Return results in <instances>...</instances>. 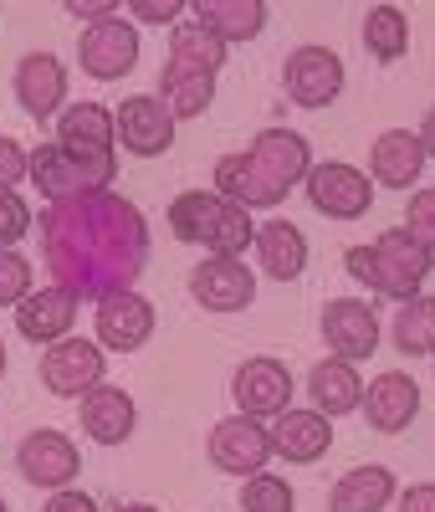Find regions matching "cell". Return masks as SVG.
<instances>
[{"label":"cell","instance_id":"d4e9b609","mask_svg":"<svg viewBox=\"0 0 435 512\" xmlns=\"http://www.w3.org/2000/svg\"><path fill=\"white\" fill-rule=\"evenodd\" d=\"M251 154L267 164V175H277L287 190L308 180V169L318 164V159H313V144L302 139L297 128H277V123H272V128H261V134L251 139Z\"/></svg>","mask_w":435,"mask_h":512},{"label":"cell","instance_id":"f35d334b","mask_svg":"<svg viewBox=\"0 0 435 512\" xmlns=\"http://www.w3.org/2000/svg\"><path fill=\"white\" fill-rule=\"evenodd\" d=\"M26 159H31V149H21L11 134H0V190L26 185Z\"/></svg>","mask_w":435,"mask_h":512},{"label":"cell","instance_id":"e0dca14e","mask_svg":"<svg viewBox=\"0 0 435 512\" xmlns=\"http://www.w3.org/2000/svg\"><path fill=\"white\" fill-rule=\"evenodd\" d=\"M16 313V333L26 338V344H57V338H67L77 328V313H82V297H72L67 287L47 282V287H31L21 303L11 308Z\"/></svg>","mask_w":435,"mask_h":512},{"label":"cell","instance_id":"7c38bea8","mask_svg":"<svg viewBox=\"0 0 435 512\" xmlns=\"http://www.w3.org/2000/svg\"><path fill=\"white\" fill-rule=\"evenodd\" d=\"M174 113L164 108L159 93H134V98H123L113 108V139L123 154H134V159H159L174 149Z\"/></svg>","mask_w":435,"mask_h":512},{"label":"cell","instance_id":"484cf974","mask_svg":"<svg viewBox=\"0 0 435 512\" xmlns=\"http://www.w3.org/2000/svg\"><path fill=\"white\" fill-rule=\"evenodd\" d=\"M226 57H231V47H226V41L215 36L205 21H174V26H169V57H164V67L215 72V77H221Z\"/></svg>","mask_w":435,"mask_h":512},{"label":"cell","instance_id":"1f68e13d","mask_svg":"<svg viewBox=\"0 0 435 512\" xmlns=\"http://www.w3.org/2000/svg\"><path fill=\"white\" fill-rule=\"evenodd\" d=\"M215 200H221L215 190H180V195L169 200V236L180 241V246H200Z\"/></svg>","mask_w":435,"mask_h":512},{"label":"cell","instance_id":"f1b7e54d","mask_svg":"<svg viewBox=\"0 0 435 512\" xmlns=\"http://www.w3.org/2000/svg\"><path fill=\"white\" fill-rule=\"evenodd\" d=\"M159 98L174 113V123L205 118L215 103V72H185V67H164L159 72Z\"/></svg>","mask_w":435,"mask_h":512},{"label":"cell","instance_id":"9a60e30c","mask_svg":"<svg viewBox=\"0 0 435 512\" xmlns=\"http://www.w3.org/2000/svg\"><path fill=\"white\" fill-rule=\"evenodd\" d=\"M210 190L226 195V200H236V205H246V210H277V205L292 195L277 175H267V164H261L251 149H236V154L215 159Z\"/></svg>","mask_w":435,"mask_h":512},{"label":"cell","instance_id":"ba28073f","mask_svg":"<svg viewBox=\"0 0 435 512\" xmlns=\"http://www.w3.org/2000/svg\"><path fill=\"white\" fill-rule=\"evenodd\" d=\"M343 82H348L343 57H338L333 47H323V41L292 47L287 62H282V93H287V103H297V108H313V113H318V108L338 103Z\"/></svg>","mask_w":435,"mask_h":512},{"label":"cell","instance_id":"3957f363","mask_svg":"<svg viewBox=\"0 0 435 512\" xmlns=\"http://www.w3.org/2000/svg\"><path fill=\"white\" fill-rule=\"evenodd\" d=\"M26 180L36 185V195L47 205L113 190V180H118V149H67V144L47 139V144L31 149Z\"/></svg>","mask_w":435,"mask_h":512},{"label":"cell","instance_id":"ac0fdd59","mask_svg":"<svg viewBox=\"0 0 435 512\" xmlns=\"http://www.w3.org/2000/svg\"><path fill=\"white\" fill-rule=\"evenodd\" d=\"M364 420H369V431L379 436H400L415 425L420 415V384L405 374V369H384L374 379H364Z\"/></svg>","mask_w":435,"mask_h":512},{"label":"cell","instance_id":"6da1fadb","mask_svg":"<svg viewBox=\"0 0 435 512\" xmlns=\"http://www.w3.org/2000/svg\"><path fill=\"white\" fill-rule=\"evenodd\" d=\"M36 236L47 256V282L67 287L72 297H93V303L108 292L139 287L149 267V221L118 190L47 205Z\"/></svg>","mask_w":435,"mask_h":512},{"label":"cell","instance_id":"52a82bcc","mask_svg":"<svg viewBox=\"0 0 435 512\" xmlns=\"http://www.w3.org/2000/svg\"><path fill=\"white\" fill-rule=\"evenodd\" d=\"M302 190H308V205L318 210V216H328V221H364L369 205H374L369 169L348 164V159H323V164H313L308 180H302Z\"/></svg>","mask_w":435,"mask_h":512},{"label":"cell","instance_id":"9c48e42d","mask_svg":"<svg viewBox=\"0 0 435 512\" xmlns=\"http://www.w3.org/2000/svg\"><path fill=\"white\" fill-rule=\"evenodd\" d=\"M154 328H159V313H154V303L139 287L108 292V297H98V308H93V338L108 354H139L154 338Z\"/></svg>","mask_w":435,"mask_h":512},{"label":"cell","instance_id":"5bb4252c","mask_svg":"<svg viewBox=\"0 0 435 512\" xmlns=\"http://www.w3.org/2000/svg\"><path fill=\"white\" fill-rule=\"evenodd\" d=\"M231 400H236V410L251 415V420L282 415V410L292 405V369H287L282 359H272V354L241 359L236 374H231Z\"/></svg>","mask_w":435,"mask_h":512},{"label":"cell","instance_id":"f546056e","mask_svg":"<svg viewBox=\"0 0 435 512\" xmlns=\"http://www.w3.org/2000/svg\"><path fill=\"white\" fill-rule=\"evenodd\" d=\"M389 338H395V349L405 359H430L435 354V297L415 292L410 303H400L395 318H389Z\"/></svg>","mask_w":435,"mask_h":512},{"label":"cell","instance_id":"c3c4849f","mask_svg":"<svg viewBox=\"0 0 435 512\" xmlns=\"http://www.w3.org/2000/svg\"><path fill=\"white\" fill-rule=\"evenodd\" d=\"M430 359H435V354H430Z\"/></svg>","mask_w":435,"mask_h":512},{"label":"cell","instance_id":"7dc6e473","mask_svg":"<svg viewBox=\"0 0 435 512\" xmlns=\"http://www.w3.org/2000/svg\"><path fill=\"white\" fill-rule=\"evenodd\" d=\"M0 512H11V502H6V492H0Z\"/></svg>","mask_w":435,"mask_h":512},{"label":"cell","instance_id":"bcb514c9","mask_svg":"<svg viewBox=\"0 0 435 512\" xmlns=\"http://www.w3.org/2000/svg\"><path fill=\"white\" fill-rule=\"evenodd\" d=\"M6 369H11V354H6V338H0V379H6Z\"/></svg>","mask_w":435,"mask_h":512},{"label":"cell","instance_id":"4dcf8cb0","mask_svg":"<svg viewBox=\"0 0 435 512\" xmlns=\"http://www.w3.org/2000/svg\"><path fill=\"white\" fill-rule=\"evenodd\" d=\"M359 36H364V52H369L374 62H400V57L410 52V16L384 0V6L364 11Z\"/></svg>","mask_w":435,"mask_h":512},{"label":"cell","instance_id":"ab89813d","mask_svg":"<svg viewBox=\"0 0 435 512\" xmlns=\"http://www.w3.org/2000/svg\"><path fill=\"white\" fill-rule=\"evenodd\" d=\"M41 512H103L93 492L82 487H62V492H47V502H41Z\"/></svg>","mask_w":435,"mask_h":512},{"label":"cell","instance_id":"cb8c5ba5","mask_svg":"<svg viewBox=\"0 0 435 512\" xmlns=\"http://www.w3.org/2000/svg\"><path fill=\"white\" fill-rule=\"evenodd\" d=\"M400 497V482L389 466H354L328 492V512H384Z\"/></svg>","mask_w":435,"mask_h":512},{"label":"cell","instance_id":"ee69618b","mask_svg":"<svg viewBox=\"0 0 435 512\" xmlns=\"http://www.w3.org/2000/svg\"><path fill=\"white\" fill-rule=\"evenodd\" d=\"M226 0H190V11H195V21H210L215 11H221Z\"/></svg>","mask_w":435,"mask_h":512},{"label":"cell","instance_id":"30bf717a","mask_svg":"<svg viewBox=\"0 0 435 512\" xmlns=\"http://www.w3.org/2000/svg\"><path fill=\"white\" fill-rule=\"evenodd\" d=\"M318 333H323L328 354L348 359V364L374 359V349L384 344V323H379L374 303H364V297H333V303H323Z\"/></svg>","mask_w":435,"mask_h":512},{"label":"cell","instance_id":"7402d4cb","mask_svg":"<svg viewBox=\"0 0 435 512\" xmlns=\"http://www.w3.org/2000/svg\"><path fill=\"white\" fill-rule=\"evenodd\" d=\"M251 251H256V267L272 282H297L302 272H308V236H302V226L287 221V216L261 221Z\"/></svg>","mask_w":435,"mask_h":512},{"label":"cell","instance_id":"e575fe53","mask_svg":"<svg viewBox=\"0 0 435 512\" xmlns=\"http://www.w3.org/2000/svg\"><path fill=\"white\" fill-rule=\"evenodd\" d=\"M31 287H36L31 256H21L16 246H0V308H16Z\"/></svg>","mask_w":435,"mask_h":512},{"label":"cell","instance_id":"4316f807","mask_svg":"<svg viewBox=\"0 0 435 512\" xmlns=\"http://www.w3.org/2000/svg\"><path fill=\"white\" fill-rule=\"evenodd\" d=\"M57 144L67 149H118L113 139V108L98 103V98H82V103H67L57 113Z\"/></svg>","mask_w":435,"mask_h":512},{"label":"cell","instance_id":"2e32d148","mask_svg":"<svg viewBox=\"0 0 435 512\" xmlns=\"http://www.w3.org/2000/svg\"><path fill=\"white\" fill-rule=\"evenodd\" d=\"M11 93L26 118L47 123L67 108V62L57 52H26L11 72Z\"/></svg>","mask_w":435,"mask_h":512},{"label":"cell","instance_id":"44dd1931","mask_svg":"<svg viewBox=\"0 0 435 512\" xmlns=\"http://www.w3.org/2000/svg\"><path fill=\"white\" fill-rule=\"evenodd\" d=\"M425 144L415 128H384L369 144V180L384 190H415L425 175Z\"/></svg>","mask_w":435,"mask_h":512},{"label":"cell","instance_id":"4fadbf2b","mask_svg":"<svg viewBox=\"0 0 435 512\" xmlns=\"http://www.w3.org/2000/svg\"><path fill=\"white\" fill-rule=\"evenodd\" d=\"M190 297L215 318L246 313L256 303V272L241 256H200L190 267Z\"/></svg>","mask_w":435,"mask_h":512},{"label":"cell","instance_id":"7a4b0ae2","mask_svg":"<svg viewBox=\"0 0 435 512\" xmlns=\"http://www.w3.org/2000/svg\"><path fill=\"white\" fill-rule=\"evenodd\" d=\"M343 267L364 292L389 297V303H410V297L425 287V277L435 272V251L425 241H415L405 226H389L364 246H348Z\"/></svg>","mask_w":435,"mask_h":512},{"label":"cell","instance_id":"836d02e7","mask_svg":"<svg viewBox=\"0 0 435 512\" xmlns=\"http://www.w3.org/2000/svg\"><path fill=\"white\" fill-rule=\"evenodd\" d=\"M236 502H241V512H297V492H292V482L277 477V472L246 477Z\"/></svg>","mask_w":435,"mask_h":512},{"label":"cell","instance_id":"5b68a950","mask_svg":"<svg viewBox=\"0 0 435 512\" xmlns=\"http://www.w3.org/2000/svg\"><path fill=\"white\" fill-rule=\"evenodd\" d=\"M139 21L128 16H103V21H87L77 36V67L93 77V82H123L128 72L139 67Z\"/></svg>","mask_w":435,"mask_h":512},{"label":"cell","instance_id":"b9f144b4","mask_svg":"<svg viewBox=\"0 0 435 512\" xmlns=\"http://www.w3.org/2000/svg\"><path fill=\"white\" fill-rule=\"evenodd\" d=\"M395 507H400V512H435V482H415V487H405V492L395 497Z\"/></svg>","mask_w":435,"mask_h":512},{"label":"cell","instance_id":"60d3db41","mask_svg":"<svg viewBox=\"0 0 435 512\" xmlns=\"http://www.w3.org/2000/svg\"><path fill=\"white\" fill-rule=\"evenodd\" d=\"M118 6H123V0H62V11L77 16L82 26L87 21H103V16H118Z\"/></svg>","mask_w":435,"mask_h":512},{"label":"cell","instance_id":"d6986e66","mask_svg":"<svg viewBox=\"0 0 435 512\" xmlns=\"http://www.w3.org/2000/svg\"><path fill=\"white\" fill-rule=\"evenodd\" d=\"M272 456L292 461V466H313L333 451V420L318 415L313 405H287L282 415H272Z\"/></svg>","mask_w":435,"mask_h":512},{"label":"cell","instance_id":"7bdbcfd3","mask_svg":"<svg viewBox=\"0 0 435 512\" xmlns=\"http://www.w3.org/2000/svg\"><path fill=\"white\" fill-rule=\"evenodd\" d=\"M415 134H420V144H425V159H435V108L420 118V128H415Z\"/></svg>","mask_w":435,"mask_h":512},{"label":"cell","instance_id":"8992f818","mask_svg":"<svg viewBox=\"0 0 435 512\" xmlns=\"http://www.w3.org/2000/svg\"><path fill=\"white\" fill-rule=\"evenodd\" d=\"M205 456L215 472H226L236 482L256 477V472H267V461L272 456V431H267V420H251V415H226V420H215L210 425V441H205Z\"/></svg>","mask_w":435,"mask_h":512},{"label":"cell","instance_id":"ffe728a7","mask_svg":"<svg viewBox=\"0 0 435 512\" xmlns=\"http://www.w3.org/2000/svg\"><path fill=\"white\" fill-rule=\"evenodd\" d=\"M77 425H82V436L93 441V446H123L128 436L139 431V405L128 390H118V384H98V390H87L77 400Z\"/></svg>","mask_w":435,"mask_h":512},{"label":"cell","instance_id":"8fae6325","mask_svg":"<svg viewBox=\"0 0 435 512\" xmlns=\"http://www.w3.org/2000/svg\"><path fill=\"white\" fill-rule=\"evenodd\" d=\"M16 472H21V482L36 487V492H62V487H72L77 472H82V451H77V441H72L67 431L41 425V431L21 436V446H16Z\"/></svg>","mask_w":435,"mask_h":512},{"label":"cell","instance_id":"83f0119b","mask_svg":"<svg viewBox=\"0 0 435 512\" xmlns=\"http://www.w3.org/2000/svg\"><path fill=\"white\" fill-rule=\"evenodd\" d=\"M251 241H256V210L221 195L210 210L205 236H200V251L205 256H241V251H251Z\"/></svg>","mask_w":435,"mask_h":512},{"label":"cell","instance_id":"74e56055","mask_svg":"<svg viewBox=\"0 0 435 512\" xmlns=\"http://www.w3.org/2000/svg\"><path fill=\"white\" fill-rule=\"evenodd\" d=\"M123 6H128V21H139V26H174V21H185L190 0H123Z\"/></svg>","mask_w":435,"mask_h":512},{"label":"cell","instance_id":"d590c367","mask_svg":"<svg viewBox=\"0 0 435 512\" xmlns=\"http://www.w3.org/2000/svg\"><path fill=\"white\" fill-rule=\"evenodd\" d=\"M415 241H425L435 251V185H415L405 200V221H400Z\"/></svg>","mask_w":435,"mask_h":512},{"label":"cell","instance_id":"f6af8a7d","mask_svg":"<svg viewBox=\"0 0 435 512\" xmlns=\"http://www.w3.org/2000/svg\"><path fill=\"white\" fill-rule=\"evenodd\" d=\"M113 512H159V507H154V502H118Z\"/></svg>","mask_w":435,"mask_h":512},{"label":"cell","instance_id":"d6a6232c","mask_svg":"<svg viewBox=\"0 0 435 512\" xmlns=\"http://www.w3.org/2000/svg\"><path fill=\"white\" fill-rule=\"evenodd\" d=\"M215 36L226 41V47H241V41H256L267 31V0H226L221 11L205 21Z\"/></svg>","mask_w":435,"mask_h":512},{"label":"cell","instance_id":"277c9868","mask_svg":"<svg viewBox=\"0 0 435 512\" xmlns=\"http://www.w3.org/2000/svg\"><path fill=\"white\" fill-rule=\"evenodd\" d=\"M41 390L57 395V400H82L87 390H98V384L108 379V349L98 344V338H57V344L41 349Z\"/></svg>","mask_w":435,"mask_h":512},{"label":"cell","instance_id":"603a6c76","mask_svg":"<svg viewBox=\"0 0 435 512\" xmlns=\"http://www.w3.org/2000/svg\"><path fill=\"white\" fill-rule=\"evenodd\" d=\"M302 384H308L313 410L328 415V420H343V415H354L364 405V374H359V364H348V359H333V354L318 359Z\"/></svg>","mask_w":435,"mask_h":512},{"label":"cell","instance_id":"8d00e7d4","mask_svg":"<svg viewBox=\"0 0 435 512\" xmlns=\"http://www.w3.org/2000/svg\"><path fill=\"white\" fill-rule=\"evenodd\" d=\"M31 205L21 200V190H0V246H21V236L31 231Z\"/></svg>","mask_w":435,"mask_h":512}]
</instances>
